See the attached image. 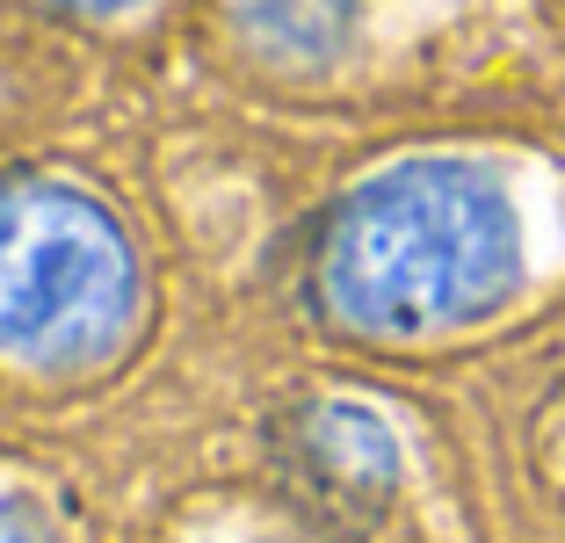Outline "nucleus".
Returning <instances> with one entry per match:
<instances>
[{
	"instance_id": "f257e3e1",
	"label": "nucleus",
	"mask_w": 565,
	"mask_h": 543,
	"mask_svg": "<svg viewBox=\"0 0 565 543\" xmlns=\"http://www.w3.org/2000/svg\"><path fill=\"white\" fill-rule=\"evenodd\" d=\"M515 283V211L465 160L363 181L319 239V297L363 333H435Z\"/></svg>"
},
{
	"instance_id": "f03ea898",
	"label": "nucleus",
	"mask_w": 565,
	"mask_h": 543,
	"mask_svg": "<svg viewBox=\"0 0 565 543\" xmlns=\"http://www.w3.org/2000/svg\"><path fill=\"white\" fill-rule=\"evenodd\" d=\"M138 312L117 217L58 181H0V362L95 370Z\"/></svg>"
},
{
	"instance_id": "7ed1b4c3",
	"label": "nucleus",
	"mask_w": 565,
	"mask_h": 543,
	"mask_svg": "<svg viewBox=\"0 0 565 543\" xmlns=\"http://www.w3.org/2000/svg\"><path fill=\"white\" fill-rule=\"evenodd\" d=\"M282 464L298 471L305 493L327 500V508H341V514L384 508L392 486H399V443H392V428H384L370 406H341V398L290 413V428H282Z\"/></svg>"
},
{
	"instance_id": "20e7f679",
	"label": "nucleus",
	"mask_w": 565,
	"mask_h": 543,
	"mask_svg": "<svg viewBox=\"0 0 565 543\" xmlns=\"http://www.w3.org/2000/svg\"><path fill=\"white\" fill-rule=\"evenodd\" d=\"M355 0H239V30L276 58H319L341 44Z\"/></svg>"
},
{
	"instance_id": "39448f33",
	"label": "nucleus",
	"mask_w": 565,
	"mask_h": 543,
	"mask_svg": "<svg viewBox=\"0 0 565 543\" xmlns=\"http://www.w3.org/2000/svg\"><path fill=\"white\" fill-rule=\"evenodd\" d=\"M0 543H58V522L30 493H0Z\"/></svg>"
},
{
	"instance_id": "423d86ee",
	"label": "nucleus",
	"mask_w": 565,
	"mask_h": 543,
	"mask_svg": "<svg viewBox=\"0 0 565 543\" xmlns=\"http://www.w3.org/2000/svg\"><path fill=\"white\" fill-rule=\"evenodd\" d=\"M73 8H124V0H73Z\"/></svg>"
}]
</instances>
